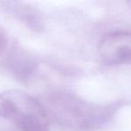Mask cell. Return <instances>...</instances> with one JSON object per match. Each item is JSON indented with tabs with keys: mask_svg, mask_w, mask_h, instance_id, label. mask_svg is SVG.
I'll list each match as a JSON object with an SVG mask.
<instances>
[{
	"mask_svg": "<svg viewBox=\"0 0 131 131\" xmlns=\"http://www.w3.org/2000/svg\"><path fill=\"white\" fill-rule=\"evenodd\" d=\"M0 121L13 131H49L50 128L43 106L20 90L0 93Z\"/></svg>",
	"mask_w": 131,
	"mask_h": 131,
	"instance_id": "cell-1",
	"label": "cell"
},
{
	"mask_svg": "<svg viewBox=\"0 0 131 131\" xmlns=\"http://www.w3.org/2000/svg\"><path fill=\"white\" fill-rule=\"evenodd\" d=\"M98 54L109 66L131 64V32L114 31L106 34L98 44Z\"/></svg>",
	"mask_w": 131,
	"mask_h": 131,
	"instance_id": "cell-2",
	"label": "cell"
},
{
	"mask_svg": "<svg viewBox=\"0 0 131 131\" xmlns=\"http://www.w3.org/2000/svg\"><path fill=\"white\" fill-rule=\"evenodd\" d=\"M7 45V38H6L5 32L0 30V54L5 50Z\"/></svg>",
	"mask_w": 131,
	"mask_h": 131,
	"instance_id": "cell-3",
	"label": "cell"
}]
</instances>
